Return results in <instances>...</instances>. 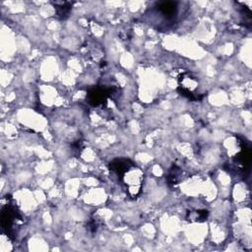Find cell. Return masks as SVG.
<instances>
[{"label":"cell","mask_w":252,"mask_h":252,"mask_svg":"<svg viewBox=\"0 0 252 252\" xmlns=\"http://www.w3.org/2000/svg\"><path fill=\"white\" fill-rule=\"evenodd\" d=\"M156 10L160 15L165 18V21L174 22L179 12V6L177 2H162L158 4Z\"/></svg>","instance_id":"2"},{"label":"cell","mask_w":252,"mask_h":252,"mask_svg":"<svg viewBox=\"0 0 252 252\" xmlns=\"http://www.w3.org/2000/svg\"><path fill=\"white\" fill-rule=\"evenodd\" d=\"M198 86L199 83L196 77L189 73H184L180 79L179 91L183 96L187 97L190 100H199L198 94Z\"/></svg>","instance_id":"1"},{"label":"cell","mask_w":252,"mask_h":252,"mask_svg":"<svg viewBox=\"0 0 252 252\" xmlns=\"http://www.w3.org/2000/svg\"><path fill=\"white\" fill-rule=\"evenodd\" d=\"M57 10V15L61 18L64 19L67 17V15L69 14L70 11V5L68 3H63L61 6H59L58 8H56Z\"/></svg>","instance_id":"4"},{"label":"cell","mask_w":252,"mask_h":252,"mask_svg":"<svg viewBox=\"0 0 252 252\" xmlns=\"http://www.w3.org/2000/svg\"><path fill=\"white\" fill-rule=\"evenodd\" d=\"M109 96V91L103 88H97L89 92L88 94V100L90 104L93 106H99L106 102L107 97Z\"/></svg>","instance_id":"3"}]
</instances>
